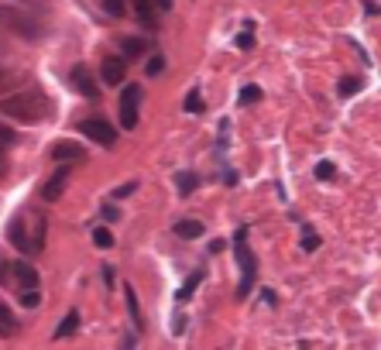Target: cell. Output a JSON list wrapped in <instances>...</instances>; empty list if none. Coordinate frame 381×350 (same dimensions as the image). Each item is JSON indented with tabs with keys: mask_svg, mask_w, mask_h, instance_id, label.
<instances>
[{
	"mask_svg": "<svg viewBox=\"0 0 381 350\" xmlns=\"http://www.w3.org/2000/svg\"><path fill=\"white\" fill-rule=\"evenodd\" d=\"M45 233H49V220H45L38 210L17 213V217L7 224V240H10L17 251H24V254H38V251L45 247Z\"/></svg>",
	"mask_w": 381,
	"mask_h": 350,
	"instance_id": "1",
	"label": "cell"
},
{
	"mask_svg": "<svg viewBox=\"0 0 381 350\" xmlns=\"http://www.w3.org/2000/svg\"><path fill=\"white\" fill-rule=\"evenodd\" d=\"M0 114L14 117V120H24V124H38V120L52 117V103L38 90H21L14 97H0Z\"/></svg>",
	"mask_w": 381,
	"mask_h": 350,
	"instance_id": "2",
	"label": "cell"
},
{
	"mask_svg": "<svg viewBox=\"0 0 381 350\" xmlns=\"http://www.w3.org/2000/svg\"><path fill=\"white\" fill-rule=\"evenodd\" d=\"M234 254H237V265H241V282H237V299H248L254 282H258V258L254 251L248 247V224L234 231Z\"/></svg>",
	"mask_w": 381,
	"mask_h": 350,
	"instance_id": "3",
	"label": "cell"
},
{
	"mask_svg": "<svg viewBox=\"0 0 381 350\" xmlns=\"http://www.w3.org/2000/svg\"><path fill=\"white\" fill-rule=\"evenodd\" d=\"M141 100H145V90L134 83V86H124V93H120V127L124 131H134L138 127V107H141Z\"/></svg>",
	"mask_w": 381,
	"mask_h": 350,
	"instance_id": "4",
	"label": "cell"
},
{
	"mask_svg": "<svg viewBox=\"0 0 381 350\" xmlns=\"http://www.w3.org/2000/svg\"><path fill=\"white\" fill-rule=\"evenodd\" d=\"M0 21H7L17 35H24V38H38L42 35V21H31L28 17V10H21V7H0Z\"/></svg>",
	"mask_w": 381,
	"mask_h": 350,
	"instance_id": "5",
	"label": "cell"
},
{
	"mask_svg": "<svg viewBox=\"0 0 381 350\" xmlns=\"http://www.w3.org/2000/svg\"><path fill=\"white\" fill-rule=\"evenodd\" d=\"M79 134H86L90 141H97V144H104V148H110V144L117 141L113 124L104 120V117H86V120H79Z\"/></svg>",
	"mask_w": 381,
	"mask_h": 350,
	"instance_id": "6",
	"label": "cell"
},
{
	"mask_svg": "<svg viewBox=\"0 0 381 350\" xmlns=\"http://www.w3.org/2000/svg\"><path fill=\"white\" fill-rule=\"evenodd\" d=\"M69 83H72V90H76L79 97H86V100H100V83L90 76V69H86V65H72Z\"/></svg>",
	"mask_w": 381,
	"mask_h": 350,
	"instance_id": "7",
	"label": "cell"
},
{
	"mask_svg": "<svg viewBox=\"0 0 381 350\" xmlns=\"http://www.w3.org/2000/svg\"><path fill=\"white\" fill-rule=\"evenodd\" d=\"M49 158L62 162V165H72V162H86V148H79L76 141H55L49 148Z\"/></svg>",
	"mask_w": 381,
	"mask_h": 350,
	"instance_id": "8",
	"label": "cell"
},
{
	"mask_svg": "<svg viewBox=\"0 0 381 350\" xmlns=\"http://www.w3.org/2000/svg\"><path fill=\"white\" fill-rule=\"evenodd\" d=\"M100 79L107 83V86H120L124 79H127V62L124 56H107L100 62Z\"/></svg>",
	"mask_w": 381,
	"mask_h": 350,
	"instance_id": "9",
	"label": "cell"
},
{
	"mask_svg": "<svg viewBox=\"0 0 381 350\" xmlns=\"http://www.w3.org/2000/svg\"><path fill=\"white\" fill-rule=\"evenodd\" d=\"M69 175H72V165H58V169H55L52 178L42 185V199H45V203H55V199L62 196V189H65Z\"/></svg>",
	"mask_w": 381,
	"mask_h": 350,
	"instance_id": "10",
	"label": "cell"
},
{
	"mask_svg": "<svg viewBox=\"0 0 381 350\" xmlns=\"http://www.w3.org/2000/svg\"><path fill=\"white\" fill-rule=\"evenodd\" d=\"M134 14L145 24V31H159V3L152 0H134Z\"/></svg>",
	"mask_w": 381,
	"mask_h": 350,
	"instance_id": "11",
	"label": "cell"
},
{
	"mask_svg": "<svg viewBox=\"0 0 381 350\" xmlns=\"http://www.w3.org/2000/svg\"><path fill=\"white\" fill-rule=\"evenodd\" d=\"M148 42L145 38H134V35H127V38H120V52H124V62H134V58L148 56Z\"/></svg>",
	"mask_w": 381,
	"mask_h": 350,
	"instance_id": "12",
	"label": "cell"
},
{
	"mask_svg": "<svg viewBox=\"0 0 381 350\" xmlns=\"http://www.w3.org/2000/svg\"><path fill=\"white\" fill-rule=\"evenodd\" d=\"M172 231H175V237H182V240H196V237H203V233H206V224L189 217V220H175V227H172Z\"/></svg>",
	"mask_w": 381,
	"mask_h": 350,
	"instance_id": "13",
	"label": "cell"
},
{
	"mask_svg": "<svg viewBox=\"0 0 381 350\" xmlns=\"http://www.w3.org/2000/svg\"><path fill=\"white\" fill-rule=\"evenodd\" d=\"M361 90H364V76H343V79H337V97L340 100H350Z\"/></svg>",
	"mask_w": 381,
	"mask_h": 350,
	"instance_id": "14",
	"label": "cell"
},
{
	"mask_svg": "<svg viewBox=\"0 0 381 350\" xmlns=\"http://www.w3.org/2000/svg\"><path fill=\"white\" fill-rule=\"evenodd\" d=\"M14 275H17V285H21V292L38 289V272H35L31 265H24V261H17V265H14Z\"/></svg>",
	"mask_w": 381,
	"mask_h": 350,
	"instance_id": "15",
	"label": "cell"
},
{
	"mask_svg": "<svg viewBox=\"0 0 381 350\" xmlns=\"http://www.w3.org/2000/svg\"><path fill=\"white\" fill-rule=\"evenodd\" d=\"M76 330H79V309H69V312H65V319L58 323V330H55L52 337H55V340H65V337H72Z\"/></svg>",
	"mask_w": 381,
	"mask_h": 350,
	"instance_id": "16",
	"label": "cell"
},
{
	"mask_svg": "<svg viewBox=\"0 0 381 350\" xmlns=\"http://www.w3.org/2000/svg\"><path fill=\"white\" fill-rule=\"evenodd\" d=\"M124 299H127V312H131V319H134V330L141 333L145 319H141V306H138V295H134V285H124Z\"/></svg>",
	"mask_w": 381,
	"mask_h": 350,
	"instance_id": "17",
	"label": "cell"
},
{
	"mask_svg": "<svg viewBox=\"0 0 381 350\" xmlns=\"http://www.w3.org/2000/svg\"><path fill=\"white\" fill-rule=\"evenodd\" d=\"M299 231H302V240H299V247H302L306 254H313V251L320 247V233L313 231V224H306V220H299Z\"/></svg>",
	"mask_w": 381,
	"mask_h": 350,
	"instance_id": "18",
	"label": "cell"
},
{
	"mask_svg": "<svg viewBox=\"0 0 381 350\" xmlns=\"http://www.w3.org/2000/svg\"><path fill=\"white\" fill-rule=\"evenodd\" d=\"M261 100H265V90H261L258 83H248V86L241 90V97H237L241 107H254V103H261Z\"/></svg>",
	"mask_w": 381,
	"mask_h": 350,
	"instance_id": "19",
	"label": "cell"
},
{
	"mask_svg": "<svg viewBox=\"0 0 381 350\" xmlns=\"http://www.w3.org/2000/svg\"><path fill=\"white\" fill-rule=\"evenodd\" d=\"M175 189H179V196L196 192V189H200V175L196 172H175Z\"/></svg>",
	"mask_w": 381,
	"mask_h": 350,
	"instance_id": "20",
	"label": "cell"
},
{
	"mask_svg": "<svg viewBox=\"0 0 381 350\" xmlns=\"http://www.w3.org/2000/svg\"><path fill=\"white\" fill-rule=\"evenodd\" d=\"M182 110H186V114H203V110H206V103H203V93H200V86H193V90L186 93V100H182Z\"/></svg>",
	"mask_w": 381,
	"mask_h": 350,
	"instance_id": "21",
	"label": "cell"
},
{
	"mask_svg": "<svg viewBox=\"0 0 381 350\" xmlns=\"http://www.w3.org/2000/svg\"><path fill=\"white\" fill-rule=\"evenodd\" d=\"M203 278H206V272H193V278H189V282H186L179 292H175V302H179V306H186V302H189V295L200 289V282H203Z\"/></svg>",
	"mask_w": 381,
	"mask_h": 350,
	"instance_id": "22",
	"label": "cell"
},
{
	"mask_svg": "<svg viewBox=\"0 0 381 350\" xmlns=\"http://www.w3.org/2000/svg\"><path fill=\"white\" fill-rule=\"evenodd\" d=\"M17 326H21V323H17V316H14L7 306H0V337H14V333H17Z\"/></svg>",
	"mask_w": 381,
	"mask_h": 350,
	"instance_id": "23",
	"label": "cell"
},
{
	"mask_svg": "<svg viewBox=\"0 0 381 350\" xmlns=\"http://www.w3.org/2000/svg\"><path fill=\"white\" fill-rule=\"evenodd\" d=\"M162 72H165V56L162 52H155V56L148 58V65H145V76L155 79V76H162Z\"/></svg>",
	"mask_w": 381,
	"mask_h": 350,
	"instance_id": "24",
	"label": "cell"
},
{
	"mask_svg": "<svg viewBox=\"0 0 381 350\" xmlns=\"http://www.w3.org/2000/svg\"><path fill=\"white\" fill-rule=\"evenodd\" d=\"M313 175H316L320 182H330V178H337V165H333L330 158H323V162H316V169H313Z\"/></svg>",
	"mask_w": 381,
	"mask_h": 350,
	"instance_id": "25",
	"label": "cell"
},
{
	"mask_svg": "<svg viewBox=\"0 0 381 350\" xmlns=\"http://www.w3.org/2000/svg\"><path fill=\"white\" fill-rule=\"evenodd\" d=\"M17 302H21L24 309H38V306H42V292H38V289L21 292V295H17Z\"/></svg>",
	"mask_w": 381,
	"mask_h": 350,
	"instance_id": "26",
	"label": "cell"
},
{
	"mask_svg": "<svg viewBox=\"0 0 381 350\" xmlns=\"http://www.w3.org/2000/svg\"><path fill=\"white\" fill-rule=\"evenodd\" d=\"M93 244L107 251V247H113V233H110L107 227H97V231H93Z\"/></svg>",
	"mask_w": 381,
	"mask_h": 350,
	"instance_id": "27",
	"label": "cell"
},
{
	"mask_svg": "<svg viewBox=\"0 0 381 350\" xmlns=\"http://www.w3.org/2000/svg\"><path fill=\"white\" fill-rule=\"evenodd\" d=\"M234 45H237L241 52H251V49H254V31H241V35L234 38Z\"/></svg>",
	"mask_w": 381,
	"mask_h": 350,
	"instance_id": "28",
	"label": "cell"
},
{
	"mask_svg": "<svg viewBox=\"0 0 381 350\" xmlns=\"http://www.w3.org/2000/svg\"><path fill=\"white\" fill-rule=\"evenodd\" d=\"M14 141H17V134H14L7 124H0V148H10Z\"/></svg>",
	"mask_w": 381,
	"mask_h": 350,
	"instance_id": "29",
	"label": "cell"
},
{
	"mask_svg": "<svg viewBox=\"0 0 381 350\" xmlns=\"http://www.w3.org/2000/svg\"><path fill=\"white\" fill-rule=\"evenodd\" d=\"M104 10H107L110 17H120V14H124V10H127V7H124V3H120V0H104Z\"/></svg>",
	"mask_w": 381,
	"mask_h": 350,
	"instance_id": "30",
	"label": "cell"
},
{
	"mask_svg": "<svg viewBox=\"0 0 381 350\" xmlns=\"http://www.w3.org/2000/svg\"><path fill=\"white\" fill-rule=\"evenodd\" d=\"M134 189H138V182H124V185H117V189H113V199H127Z\"/></svg>",
	"mask_w": 381,
	"mask_h": 350,
	"instance_id": "31",
	"label": "cell"
},
{
	"mask_svg": "<svg viewBox=\"0 0 381 350\" xmlns=\"http://www.w3.org/2000/svg\"><path fill=\"white\" fill-rule=\"evenodd\" d=\"M172 333H175V337L186 333V316H182V312H175V319H172Z\"/></svg>",
	"mask_w": 381,
	"mask_h": 350,
	"instance_id": "32",
	"label": "cell"
},
{
	"mask_svg": "<svg viewBox=\"0 0 381 350\" xmlns=\"http://www.w3.org/2000/svg\"><path fill=\"white\" fill-rule=\"evenodd\" d=\"M100 278H104V285H107V289H113V282H117V278H113V268H110V265H104V268H100Z\"/></svg>",
	"mask_w": 381,
	"mask_h": 350,
	"instance_id": "33",
	"label": "cell"
},
{
	"mask_svg": "<svg viewBox=\"0 0 381 350\" xmlns=\"http://www.w3.org/2000/svg\"><path fill=\"white\" fill-rule=\"evenodd\" d=\"M100 217H104L107 224H117V220H120V213H117V206H104V213H100Z\"/></svg>",
	"mask_w": 381,
	"mask_h": 350,
	"instance_id": "34",
	"label": "cell"
},
{
	"mask_svg": "<svg viewBox=\"0 0 381 350\" xmlns=\"http://www.w3.org/2000/svg\"><path fill=\"white\" fill-rule=\"evenodd\" d=\"M10 272H14V265L0 261V285H7V282H10Z\"/></svg>",
	"mask_w": 381,
	"mask_h": 350,
	"instance_id": "35",
	"label": "cell"
},
{
	"mask_svg": "<svg viewBox=\"0 0 381 350\" xmlns=\"http://www.w3.org/2000/svg\"><path fill=\"white\" fill-rule=\"evenodd\" d=\"M206 251H210V254H223V251H227V240H223V237H217V240H213Z\"/></svg>",
	"mask_w": 381,
	"mask_h": 350,
	"instance_id": "36",
	"label": "cell"
},
{
	"mask_svg": "<svg viewBox=\"0 0 381 350\" xmlns=\"http://www.w3.org/2000/svg\"><path fill=\"white\" fill-rule=\"evenodd\" d=\"M220 178H223V185H237V172H234V169H223Z\"/></svg>",
	"mask_w": 381,
	"mask_h": 350,
	"instance_id": "37",
	"label": "cell"
},
{
	"mask_svg": "<svg viewBox=\"0 0 381 350\" xmlns=\"http://www.w3.org/2000/svg\"><path fill=\"white\" fill-rule=\"evenodd\" d=\"M261 302H265V306H275V302H278V295H275L272 289H261Z\"/></svg>",
	"mask_w": 381,
	"mask_h": 350,
	"instance_id": "38",
	"label": "cell"
},
{
	"mask_svg": "<svg viewBox=\"0 0 381 350\" xmlns=\"http://www.w3.org/2000/svg\"><path fill=\"white\" fill-rule=\"evenodd\" d=\"M10 83H14V79H10V72H7V69H0V90H7Z\"/></svg>",
	"mask_w": 381,
	"mask_h": 350,
	"instance_id": "39",
	"label": "cell"
},
{
	"mask_svg": "<svg viewBox=\"0 0 381 350\" xmlns=\"http://www.w3.org/2000/svg\"><path fill=\"white\" fill-rule=\"evenodd\" d=\"M364 14H368V17H378L381 7H378V3H364Z\"/></svg>",
	"mask_w": 381,
	"mask_h": 350,
	"instance_id": "40",
	"label": "cell"
},
{
	"mask_svg": "<svg viewBox=\"0 0 381 350\" xmlns=\"http://www.w3.org/2000/svg\"><path fill=\"white\" fill-rule=\"evenodd\" d=\"M0 175H7V158H3V151H0Z\"/></svg>",
	"mask_w": 381,
	"mask_h": 350,
	"instance_id": "41",
	"label": "cell"
},
{
	"mask_svg": "<svg viewBox=\"0 0 381 350\" xmlns=\"http://www.w3.org/2000/svg\"><path fill=\"white\" fill-rule=\"evenodd\" d=\"M131 344H134V337H124V344H120V350H131Z\"/></svg>",
	"mask_w": 381,
	"mask_h": 350,
	"instance_id": "42",
	"label": "cell"
}]
</instances>
